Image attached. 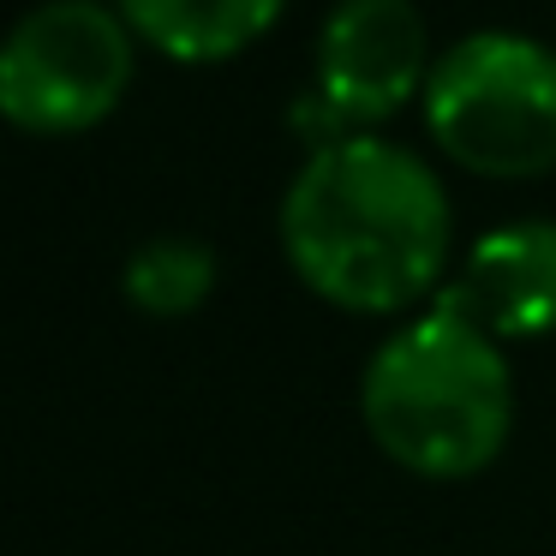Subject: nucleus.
<instances>
[{"mask_svg":"<svg viewBox=\"0 0 556 556\" xmlns=\"http://www.w3.org/2000/svg\"><path fill=\"white\" fill-rule=\"evenodd\" d=\"M276 228L288 269L324 305L395 317L425 293H443L455 204L425 156L383 132H359L300 162Z\"/></svg>","mask_w":556,"mask_h":556,"instance_id":"nucleus-1","label":"nucleus"},{"mask_svg":"<svg viewBox=\"0 0 556 556\" xmlns=\"http://www.w3.org/2000/svg\"><path fill=\"white\" fill-rule=\"evenodd\" d=\"M359 419L371 443L413 479H479L515 431V371L503 341L437 293L365 359Z\"/></svg>","mask_w":556,"mask_h":556,"instance_id":"nucleus-2","label":"nucleus"},{"mask_svg":"<svg viewBox=\"0 0 556 556\" xmlns=\"http://www.w3.org/2000/svg\"><path fill=\"white\" fill-rule=\"evenodd\" d=\"M425 132L479 180L556 168V49L527 30H467L425 78Z\"/></svg>","mask_w":556,"mask_h":556,"instance_id":"nucleus-3","label":"nucleus"},{"mask_svg":"<svg viewBox=\"0 0 556 556\" xmlns=\"http://www.w3.org/2000/svg\"><path fill=\"white\" fill-rule=\"evenodd\" d=\"M138 78V37L109 0H42L0 37V121L25 138L97 132Z\"/></svg>","mask_w":556,"mask_h":556,"instance_id":"nucleus-4","label":"nucleus"},{"mask_svg":"<svg viewBox=\"0 0 556 556\" xmlns=\"http://www.w3.org/2000/svg\"><path fill=\"white\" fill-rule=\"evenodd\" d=\"M431 37L413 0H336L317 25L312 90L293 102V132L312 150L377 132L431 78Z\"/></svg>","mask_w":556,"mask_h":556,"instance_id":"nucleus-5","label":"nucleus"},{"mask_svg":"<svg viewBox=\"0 0 556 556\" xmlns=\"http://www.w3.org/2000/svg\"><path fill=\"white\" fill-rule=\"evenodd\" d=\"M443 300L496 341L556 336V222L532 216L472 240L460 269L443 281Z\"/></svg>","mask_w":556,"mask_h":556,"instance_id":"nucleus-6","label":"nucleus"},{"mask_svg":"<svg viewBox=\"0 0 556 556\" xmlns=\"http://www.w3.org/2000/svg\"><path fill=\"white\" fill-rule=\"evenodd\" d=\"M144 49L180 66H222L281 25L288 0H114Z\"/></svg>","mask_w":556,"mask_h":556,"instance_id":"nucleus-7","label":"nucleus"},{"mask_svg":"<svg viewBox=\"0 0 556 556\" xmlns=\"http://www.w3.org/2000/svg\"><path fill=\"white\" fill-rule=\"evenodd\" d=\"M121 288L144 317H192L216 293V252L186 233H156L126 257Z\"/></svg>","mask_w":556,"mask_h":556,"instance_id":"nucleus-8","label":"nucleus"}]
</instances>
